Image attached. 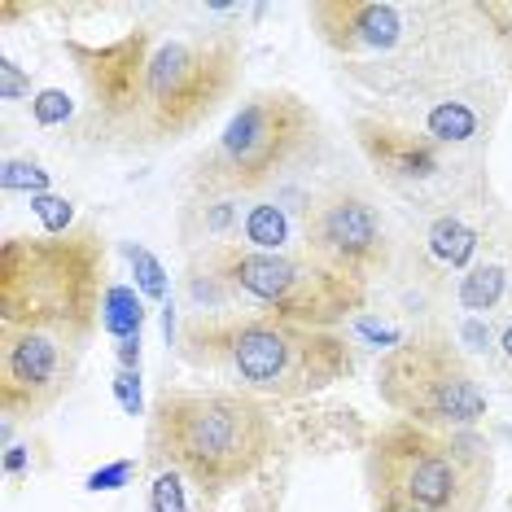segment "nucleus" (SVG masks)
<instances>
[{
	"label": "nucleus",
	"mask_w": 512,
	"mask_h": 512,
	"mask_svg": "<svg viewBox=\"0 0 512 512\" xmlns=\"http://www.w3.org/2000/svg\"><path fill=\"white\" fill-rule=\"evenodd\" d=\"M84 110L75 136L106 154H158L202 132L241 84V31L232 22H141L114 40L62 44Z\"/></svg>",
	"instance_id": "f257e3e1"
},
{
	"label": "nucleus",
	"mask_w": 512,
	"mask_h": 512,
	"mask_svg": "<svg viewBox=\"0 0 512 512\" xmlns=\"http://www.w3.org/2000/svg\"><path fill=\"white\" fill-rule=\"evenodd\" d=\"M307 27L355 92V110L399 106L495 71L473 0H316Z\"/></svg>",
	"instance_id": "f03ea898"
},
{
	"label": "nucleus",
	"mask_w": 512,
	"mask_h": 512,
	"mask_svg": "<svg viewBox=\"0 0 512 512\" xmlns=\"http://www.w3.org/2000/svg\"><path fill=\"white\" fill-rule=\"evenodd\" d=\"M176 351L184 364L259 399H311L346 381L359 364L355 342L342 329H311L263 311H189Z\"/></svg>",
	"instance_id": "7ed1b4c3"
},
{
	"label": "nucleus",
	"mask_w": 512,
	"mask_h": 512,
	"mask_svg": "<svg viewBox=\"0 0 512 512\" xmlns=\"http://www.w3.org/2000/svg\"><path fill=\"white\" fill-rule=\"evenodd\" d=\"M145 451L158 469L180 473L202 499L250 482L276 451V416L246 390H171L149 407Z\"/></svg>",
	"instance_id": "20e7f679"
},
{
	"label": "nucleus",
	"mask_w": 512,
	"mask_h": 512,
	"mask_svg": "<svg viewBox=\"0 0 512 512\" xmlns=\"http://www.w3.org/2000/svg\"><path fill=\"white\" fill-rule=\"evenodd\" d=\"M106 237L97 224H75L62 237L0 241V324L71 342L88 355L106 307Z\"/></svg>",
	"instance_id": "39448f33"
},
{
	"label": "nucleus",
	"mask_w": 512,
	"mask_h": 512,
	"mask_svg": "<svg viewBox=\"0 0 512 512\" xmlns=\"http://www.w3.org/2000/svg\"><path fill=\"white\" fill-rule=\"evenodd\" d=\"M189 298L193 311H263L311 329H342L368 307V285L346 281L307 254H267L219 241L193 250Z\"/></svg>",
	"instance_id": "423d86ee"
},
{
	"label": "nucleus",
	"mask_w": 512,
	"mask_h": 512,
	"mask_svg": "<svg viewBox=\"0 0 512 512\" xmlns=\"http://www.w3.org/2000/svg\"><path fill=\"white\" fill-rule=\"evenodd\" d=\"M372 512H486L495 491V451L473 429H425L394 416L364 451Z\"/></svg>",
	"instance_id": "0eeeda50"
},
{
	"label": "nucleus",
	"mask_w": 512,
	"mask_h": 512,
	"mask_svg": "<svg viewBox=\"0 0 512 512\" xmlns=\"http://www.w3.org/2000/svg\"><path fill=\"white\" fill-rule=\"evenodd\" d=\"M324 145V123L289 88L250 92L215 145L193 162L189 193H228V197H259L285 176H294L307 158Z\"/></svg>",
	"instance_id": "6e6552de"
},
{
	"label": "nucleus",
	"mask_w": 512,
	"mask_h": 512,
	"mask_svg": "<svg viewBox=\"0 0 512 512\" xmlns=\"http://www.w3.org/2000/svg\"><path fill=\"white\" fill-rule=\"evenodd\" d=\"M372 390L399 421L442 429H477L491 412V394L473 372L469 355L442 324L412 329L377 359Z\"/></svg>",
	"instance_id": "1a4fd4ad"
},
{
	"label": "nucleus",
	"mask_w": 512,
	"mask_h": 512,
	"mask_svg": "<svg viewBox=\"0 0 512 512\" xmlns=\"http://www.w3.org/2000/svg\"><path fill=\"white\" fill-rule=\"evenodd\" d=\"M351 141L372 167V176L429 219L482 211L491 197V171H486L491 158L460 154V149H447L412 127L364 110L351 114Z\"/></svg>",
	"instance_id": "9d476101"
},
{
	"label": "nucleus",
	"mask_w": 512,
	"mask_h": 512,
	"mask_svg": "<svg viewBox=\"0 0 512 512\" xmlns=\"http://www.w3.org/2000/svg\"><path fill=\"white\" fill-rule=\"evenodd\" d=\"M302 219V254L346 281H377L394 263V237L381 202L355 184H333L307 197Z\"/></svg>",
	"instance_id": "9b49d317"
},
{
	"label": "nucleus",
	"mask_w": 512,
	"mask_h": 512,
	"mask_svg": "<svg viewBox=\"0 0 512 512\" xmlns=\"http://www.w3.org/2000/svg\"><path fill=\"white\" fill-rule=\"evenodd\" d=\"M79 355L71 342L0 324V416L40 421L71 394Z\"/></svg>",
	"instance_id": "f8f14e48"
},
{
	"label": "nucleus",
	"mask_w": 512,
	"mask_h": 512,
	"mask_svg": "<svg viewBox=\"0 0 512 512\" xmlns=\"http://www.w3.org/2000/svg\"><path fill=\"white\" fill-rule=\"evenodd\" d=\"M237 246L267 254H302V219L289 215L281 202H250L237 232Z\"/></svg>",
	"instance_id": "ddd939ff"
},
{
	"label": "nucleus",
	"mask_w": 512,
	"mask_h": 512,
	"mask_svg": "<svg viewBox=\"0 0 512 512\" xmlns=\"http://www.w3.org/2000/svg\"><path fill=\"white\" fill-rule=\"evenodd\" d=\"M425 241L438 263H447L451 272H469L473 254L482 246V228H473L464 215H438V219H429Z\"/></svg>",
	"instance_id": "4468645a"
},
{
	"label": "nucleus",
	"mask_w": 512,
	"mask_h": 512,
	"mask_svg": "<svg viewBox=\"0 0 512 512\" xmlns=\"http://www.w3.org/2000/svg\"><path fill=\"white\" fill-rule=\"evenodd\" d=\"M512 294V267L504 263H473L469 272H464L460 281V307L473 311V316H486V311H495L499 302Z\"/></svg>",
	"instance_id": "2eb2a0df"
},
{
	"label": "nucleus",
	"mask_w": 512,
	"mask_h": 512,
	"mask_svg": "<svg viewBox=\"0 0 512 512\" xmlns=\"http://www.w3.org/2000/svg\"><path fill=\"white\" fill-rule=\"evenodd\" d=\"M141 324H145V311H141L136 289L110 285L106 307H101V329H106L110 337H119V346H123V342H141Z\"/></svg>",
	"instance_id": "dca6fc26"
},
{
	"label": "nucleus",
	"mask_w": 512,
	"mask_h": 512,
	"mask_svg": "<svg viewBox=\"0 0 512 512\" xmlns=\"http://www.w3.org/2000/svg\"><path fill=\"white\" fill-rule=\"evenodd\" d=\"M473 5H477V18L486 22L499 71L512 84V0H473Z\"/></svg>",
	"instance_id": "f3484780"
},
{
	"label": "nucleus",
	"mask_w": 512,
	"mask_h": 512,
	"mask_svg": "<svg viewBox=\"0 0 512 512\" xmlns=\"http://www.w3.org/2000/svg\"><path fill=\"white\" fill-rule=\"evenodd\" d=\"M123 254H127V259H132V272H136V289H141L145 298L171 302V298H167V272H162V263L154 259V254H149L145 246H132V241H127V246H123Z\"/></svg>",
	"instance_id": "a211bd4d"
},
{
	"label": "nucleus",
	"mask_w": 512,
	"mask_h": 512,
	"mask_svg": "<svg viewBox=\"0 0 512 512\" xmlns=\"http://www.w3.org/2000/svg\"><path fill=\"white\" fill-rule=\"evenodd\" d=\"M0 184H5V193H22V189H27L31 197H40L44 189H49V171H44L40 162H31V158H5Z\"/></svg>",
	"instance_id": "6ab92c4d"
},
{
	"label": "nucleus",
	"mask_w": 512,
	"mask_h": 512,
	"mask_svg": "<svg viewBox=\"0 0 512 512\" xmlns=\"http://www.w3.org/2000/svg\"><path fill=\"white\" fill-rule=\"evenodd\" d=\"M184 477L171 473V469H158L154 486H149V512H193L189 508V495H184Z\"/></svg>",
	"instance_id": "aec40b11"
},
{
	"label": "nucleus",
	"mask_w": 512,
	"mask_h": 512,
	"mask_svg": "<svg viewBox=\"0 0 512 512\" xmlns=\"http://www.w3.org/2000/svg\"><path fill=\"white\" fill-rule=\"evenodd\" d=\"M31 211L40 215V224H44V232H49V237H62V232L75 228V206L66 202V197L40 193V197H31Z\"/></svg>",
	"instance_id": "412c9836"
},
{
	"label": "nucleus",
	"mask_w": 512,
	"mask_h": 512,
	"mask_svg": "<svg viewBox=\"0 0 512 512\" xmlns=\"http://www.w3.org/2000/svg\"><path fill=\"white\" fill-rule=\"evenodd\" d=\"M31 114H36V123H40V127L71 123V119H75V101L66 97L62 88H44L40 97H31Z\"/></svg>",
	"instance_id": "4be33fe9"
},
{
	"label": "nucleus",
	"mask_w": 512,
	"mask_h": 512,
	"mask_svg": "<svg viewBox=\"0 0 512 512\" xmlns=\"http://www.w3.org/2000/svg\"><path fill=\"white\" fill-rule=\"evenodd\" d=\"M18 97H31V79L22 75L14 57H0V101H18Z\"/></svg>",
	"instance_id": "5701e85b"
},
{
	"label": "nucleus",
	"mask_w": 512,
	"mask_h": 512,
	"mask_svg": "<svg viewBox=\"0 0 512 512\" xmlns=\"http://www.w3.org/2000/svg\"><path fill=\"white\" fill-rule=\"evenodd\" d=\"M114 390H119V403H123L127 416H141V372H136V368H119Z\"/></svg>",
	"instance_id": "b1692460"
},
{
	"label": "nucleus",
	"mask_w": 512,
	"mask_h": 512,
	"mask_svg": "<svg viewBox=\"0 0 512 512\" xmlns=\"http://www.w3.org/2000/svg\"><path fill=\"white\" fill-rule=\"evenodd\" d=\"M495 372H499V381L508 386V394H512V320H504V329H499V337H495Z\"/></svg>",
	"instance_id": "393cba45"
},
{
	"label": "nucleus",
	"mask_w": 512,
	"mask_h": 512,
	"mask_svg": "<svg viewBox=\"0 0 512 512\" xmlns=\"http://www.w3.org/2000/svg\"><path fill=\"white\" fill-rule=\"evenodd\" d=\"M132 473H136V460H119V464H110V469L92 473L88 477V491H114V486H123Z\"/></svg>",
	"instance_id": "a878e982"
},
{
	"label": "nucleus",
	"mask_w": 512,
	"mask_h": 512,
	"mask_svg": "<svg viewBox=\"0 0 512 512\" xmlns=\"http://www.w3.org/2000/svg\"><path fill=\"white\" fill-rule=\"evenodd\" d=\"M5 469H9V473H18V469H22V447H9V456H5Z\"/></svg>",
	"instance_id": "bb28decb"
},
{
	"label": "nucleus",
	"mask_w": 512,
	"mask_h": 512,
	"mask_svg": "<svg viewBox=\"0 0 512 512\" xmlns=\"http://www.w3.org/2000/svg\"><path fill=\"white\" fill-rule=\"evenodd\" d=\"M508 508H512V495H508Z\"/></svg>",
	"instance_id": "cd10ccee"
},
{
	"label": "nucleus",
	"mask_w": 512,
	"mask_h": 512,
	"mask_svg": "<svg viewBox=\"0 0 512 512\" xmlns=\"http://www.w3.org/2000/svg\"><path fill=\"white\" fill-rule=\"evenodd\" d=\"M504 512H512V508H504Z\"/></svg>",
	"instance_id": "c85d7f7f"
}]
</instances>
